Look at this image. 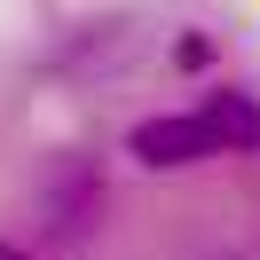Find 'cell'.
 <instances>
[{"label":"cell","instance_id":"cell-1","mask_svg":"<svg viewBox=\"0 0 260 260\" xmlns=\"http://www.w3.org/2000/svg\"><path fill=\"white\" fill-rule=\"evenodd\" d=\"M126 150L150 166V174H181V166H205L213 158V134L197 126V111L189 118H142V126L126 134Z\"/></svg>","mask_w":260,"mask_h":260},{"label":"cell","instance_id":"cell-2","mask_svg":"<svg viewBox=\"0 0 260 260\" xmlns=\"http://www.w3.org/2000/svg\"><path fill=\"white\" fill-rule=\"evenodd\" d=\"M197 126L213 134V150H260V103L244 87H221V95H205Z\"/></svg>","mask_w":260,"mask_h":260},{"label":"cell","instance_id":"cell-3","mask_svg":"<svg viewBox=\"0 0 260 260\" xmlns=\"http://www.w3.org/2000/svg\"><path fill=\"white\" fill-rule=\"evenodd\" d=\"M87 213H95V174H87V166H63V174L48 181V229L55 237H79Z\"/></svg>","mask_w":260,"mask_h":260},{"label":"cell","instance_id":"cell-4","mask_svg":"<svg viewBox=\"0 0 260 260\" xmlns=\"http://www.w3.org/2000/svg\"><path fill=\"white\" fill-rule=\"evenodd\" d=\"M174 63H181V71H205V63H213V40H205V32H189V40L174 48Z\"/></svg>","mask_w":260,"mask_h":260},{"label":"cell","instance_id":"cell-5","mask_svg":"<svg viewBox=\"0 0 260 260\" xmlns=\"http://www.w3.org/2000/svg\"><path fill=\"white\" fill-rule=\"evenodd\" d=\"M0 260H32V252H24V244H0Z\"/></svg>","mask_w":260,"mask_h":260}]
</instances>
